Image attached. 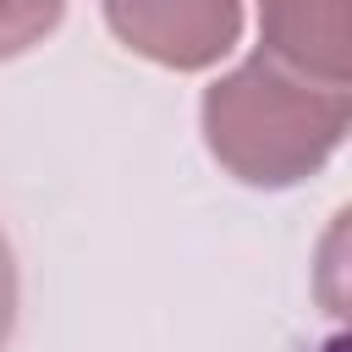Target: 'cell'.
<instances>
[{"label": "cell", "instance_id": "1", "mask_svg": "<svg viewBox=\"0 0 352 352\" xmlns=\"http://www.w3.org/2000/svg\"><path fill=\"white\" fill-rule=\"evenodd\" d=\"M209 154L248 187H297L330 165L346 138V88L314 82L275 55H248L236 72L214 77L198 104Z\"/></svg>", "mask_w": 352, "mask_h": 352}, {"label": "cell", "instance_id": "2", "mask_svg": "<svg viewBox=\"0 0 352 352\" xmlns=\"http://www.w3.org/2000/svg\"><path fill=\"white\" fill-rule=\"evenodd\" d=\"M110 33L170 72H204L242 38V0H104Z\"/></svg>", "mask_w": 352, "mask_h": 352}, {"label": "cell", "instance_id": "3", "mask_svg": "<svg viewBox=\"0 0 352 352\" xmlns=\"http://www.w3.org/2000/svg\"><path fill=\"white\" fill-rule=\"evenodd\" d=\"M258 44L314 82L346 88L352 77L346 0H258Z\"/></svg>", "mask_w": 352, "mask_h": 352}, {"label": "cell", "instance_id": "4", "mask_svg": "<svg viewBox=\"0 0 352 352\" xmlns=\"http://www.w3.org/2000/svg\"><path fill=\"white\" fill-rule=\"evenodd\" d=\"M66 16V0H0V60L44 44Z\"/></svg>", "mask_w": 352, "mask_h": 352}, {"label": "cell", "instance_id": "5", "mask_svg": "<svg viewBox=\"0 0 352 352\" xmlns=\"http://www.w3.org/2000/svg\"><path fill=\"white\" fill-rule=\"evenodd\" d=\"M11 324H16V258H11V242L0 231V352L11 341Z\"/></svg>", "mask_w": 352, "mask_h": 352}, {"label": "cell", "instance_id": "6", "mask_svg": "<svg viewBox=\"0 0 352 352\" xmlns=\"http://www.w3.org/2000/svg\"><path fill=\"white\" fill-rule=\"evenodd\" d=\"M324 352H341V341H330V346H324Z\"/></svg>", "mask_w": 352, "mask_h": 352}]
</instances>
